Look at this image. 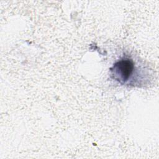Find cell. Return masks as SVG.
<instances>
[{
	"instance_id": "obj_1",
	"label": "cell",
	"mask_w": 159,
	"mask_h": 159,
	"mask_svg": "<svg viewBox=\"0 0 159 159\" xmlns=\"http://www.w3.org/2000/svg\"><path fill=\"white\" fill-rule=\"evenodd\" d=\"M134 64L131 59L125 58L117 61L111 68L114 80L120 83H125L134 73Z\"/></svg>"
}]
</instances>
